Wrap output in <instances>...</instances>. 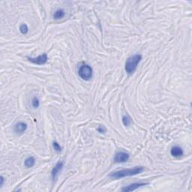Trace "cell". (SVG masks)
Masks as SVG:
<instances>
[{
	"label": "cell",
	"instance_id": "obj_1",
	"mask_svg": "<svg viewBox=\"0 0 192 192\" xmlns=\"http://www.w3.org/2000/svg\"><path fill=\"white\" fill-rule=\"evenodd\" d=\"M143 171H144V167H133V168L124 169L115 171V172L111 173L110 174V177L111 179H113V180H119V179H122L127 176H136V175L143 173Z\"/></svg>",
	"mask_w": 192,
	"mask_h": 192
},
{
	"label": "cell",
	"instance_id": "obj_2",
	"mask_svg": "<svg viewBox=\"0 0 192 192\" xmlns=\"http://www.w3.org/2000/svg\"><path fill=\"white\" fill-rule=\"evenodd\" d=\"M141 60H142V56L140 54H136V55L128 58L126 62V65H125V69L127 74H132L135 73Z\"/></svg>",
	"mask_w": 192,
	"mask_h": 192
},
{
	"label": "cell",
	"instance_id": "obj_3",
	"mask_svg": "<svg viewBox=\"0 0 192 192\" xmlns=\"http://www.w3.org/2000/svg\"><path fill=\"white\" fill-rule=\"evenodd\" d=\"M92 74L93 70L92 67L86 64L81 66L78 70V74H79L80 77L83 79V81H89L92 77Z\"/></svg>",
	"mask_w": 192,
	"mask_h": 192
},
{
	"label": "cell",
	"instance_id": "obj_4",
	"mask_svg": "<svg viewBox=\"0 0 192 192\" xmlns=\"http://www.w3.org/2000/svg\"><path fill=\"white\" fill-rule=\"evenodd\" d=\"M28 60L30 62L33 63V64L38 65V66H42V65H44L48 60V57L47 53H43L42 55L38 56L36 58H29L28 57Z\"/></svg>",
	"mask_w": 192,
	"mask_h": 192
},
{
	"label": "cell",
	"instance_id": "obj_5",
	"mask_svg": "<svg viewBox=\"0 0 192 192\" xmlns=\"http://www.w3.org/2000/svg\"><path fill=\"white\" fill-rule=\"evenodd\" d=\"M130 155L128 152H118L114 156V161L115 163H125V162L128 161L129 159Z\"/></svg>",
	"mask_w": 192,
	"mask_h": 192
},
{
	"label": "cell",
	"instance_id": "obj_6",
	"mask_svg": "<svg viewBox=\"0 0 192 192\" xmlns=\"http://www.w3.org/2000/svg\"><path fill=\"white\" fill-rule=\"evenodd\" d=\"M148 185L149 183H147V182H136V183H132L131 185H129L122 188V191H126V192L133 191H135V190L137 189V188L143 187V186Z\"/></svg>",
	"mask_w": 192,
	"mask_h": 192
},
{
	"label": "cell",
	"instance_id": "obj_7",
	"mask_svg": "<svg viewBox=\"0 0 192 192\" xmlns=\"http://www.w3.org/2000/svg\"><path fill=\"white\" fill-rule=\"evenodd\" d=\"M27 123L23 122H17L14 127V133L18 135H23L24 132L27 131Z\"/></svg>",
	"mask_w": 192,
	"mask_h": 192
},
{
	"label": "cell",
	"instance_id": "obj_8",
	"mask_svg": "<svg viewBox=\"0 0 192 192\" xmlns=\"http://www.w3.org/2000/svg\"><path fill=\"white\" fill-rule=\"evenodd\" d=\"M63 166H64V163L62 161H58L57 165L54 166L51 172L52 179H53V181L57 180L58 175H59V173L61 172V170L63 168Z\"/></svg>",
	"mask_w": 192,
	"mask_h": 192
},
{
	"label": "cell",
	"instance_id": "obj_9",
	"mask_svg": "<svg viewBox=\"0 0 192 192\" xmlns=\"http://www.w3.org/2000/svg\"><path fill=\"white\" fill-rule=\"evenodd\" d=\"M170 154H171V155L173 156V157L179 158V157H181V156L183 155L184 152L180 146H175L171 148Z\"/></svg>",
	"mask_w": 192,
	"mask_h": 192
},
{
	"label": "cell",
	"instance_id": "obj_10",
	"mask_svg": "<svg viewBox=\"0 0 192 192\" xmlns=\"http://www.w3.org/2000/svg\"><path fill=\"white\" fill-rule=\"evenodd\" d=\"M66 15V12L63 9H58L53 14V18L56 20H59L63 18Z\"/></svg>",
	"mask_w": 192,
	"mask_h": 192
},
{
	"label": "cell",
	"instance_id": "obj_11",
	"mask_svg": "<svg viewBox=\"0 0 192 192\" xmlns=\"http://www.w3.org/2000/svg\"><path fill=\"white\" fill-rule=\"evenodd\" d=\"M35 164V160L33 157H28L24 161V165L27 168H31Z\"/></svg>",
	"mask_w": 192,
	"mask_h": 192
},
{
	"label": "cell",
	"instance_id": "obj_12",
	"mask_svg": "<svg viewBox=\"0 0 192 192\" xmlns=\"http://www.w3.org/2000/svg\"><path fill=\"white\" fill-rule=\"evenodd\" d=\"M131 122H132L131 119V117L129 116H128V114L123 116V117H122V123H123V125H124L125 126H127V127L129 126L131 124Z\"/></svg>",
	"mask_w": 192,
	"mask_h": 192
},
{
	"label": "cell",
	"instance_id": "obj_13",
	"mask_svg": "<svg viewBox=\"0 0 192 192\" xmlns=\"http://www.w3.org/2000/svg\"><path fill=\"white\" fill-rule=\"evenodd\" d=\"M20 32L23 35L27 34L28 32H29V28H28V26L27 24L23 23L20 26Z\"/></svg>",
	"mask_w": 192,
	"mask_h": 192
},
{
	"label": "cell",
	"instance_id": "obj_14",
	"mask_svg": "<svg viewBox=\"0 0 192 192\" xmlns=\"http://www.w3.org/2000/svg\"><path fill=\"white\" fill-rule=\"evenodd\" d=\"M32 107H34L35 109L38 108L39 105H40V101H39L38 98H37L36 96L33 97L32 100Z\"/></svg>",
	"mask_w": 192,
	"mask_h": 192
},
{
	"label": "cell",
	"instance_id": "obj_15",
	"mask_svg": "<svg viewBox=\"0 0 192 192\" xmlns=\"http://www.w3.org/2000/svg\"><path fill=\"white\" fill-rule=\"evenodd\" d=\"M53 150L56 151V152H58V153H59V152H60L62 150V147L60 146V145H59V143L57 142V141H54V142L53 143Z\"/></svg>",
	"mask_w": 192,
	"mask_h": 192
},
{
	"label": "cell",
	"instance_id": "obj_16",
	"mask_svg": "<svg viewBox=\"0 0 192 192\" xmlns=\"http://www.w3.org/2000/svg\"><path fill=\"white\" fill-rule=\"evenodd\" d=\"M97 131L99 132L100 134H105L106 131H107V128H106L104 126H98V128H97Z\"/></svg>",
	"mask_w": 192,
	"mask_h": 192
},
{
	"label": "cell",
	"instance_id": "obj_17",
	"mask_svg": "<svg viewBox=\"0 0 192 192\" xmlns=\"http://www.w3.org/2000/svg\"><path fill=\"white\" fill-rule=\"evenodd\" d=\"M0 182H0V186H1V187H2L3 184H4V182H5V179L2 176H1V177H0Z\"/></svg>",
	"mask_w": 192,
	"mask_h": 192
}]
</instances>
